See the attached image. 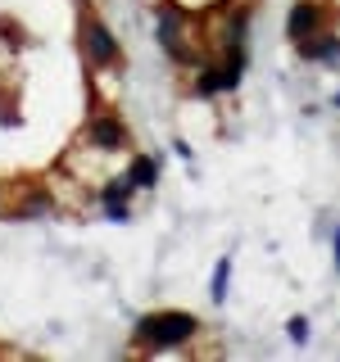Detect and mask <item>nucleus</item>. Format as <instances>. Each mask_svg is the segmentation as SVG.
<instances>
[{
  "mask_svg": "<svg viewBox=\"0 0 340 362\" xmlns=\"http://www.w3.org/2000/svg\"><path fill=\"white\" fill-rule=\"evenodd\" d=\"M200 331V322L191 313H150L136 322V339L150 349H177Z\"/></svg>",
  "mask_w": 340,
  "mask_h": 362,
  "instance_id": "obj_1",
  "label": "nucleus"
},
{
  "mask_svg": "<svg viewBox=\"0 0 340 362\" xmlns=\"http://www.w3.org/2000/svg\"><path fill=\"white\" fill-rule=\"evenodd\" d=\"M82 41H86V59L96 64V68H109V64H118V41H113V32H109L100 18H86V28H82Z\"/></svg>",
  "mask_w": 340,
  "mask_h": 362,
  "instance_id": "obj_2",
  "label": "nucleus"
},
{
  "mask_svg": "<svg viewBox=\"0 0 340 362\" xmlns=\"http://www.w3.org/2000/svg\"><path fill=\"white\" fill-rule=\"evenodd\" d=\"M159 45H164L177 64H196V54H191L186 41H181V9L177 5H164V9H159Z\"/></svg>",
  "mask_w": 340,
  "mask_h": 362,
  "instance_id": "obj_3",
  "label": "nucleus"
},
{
  "mask_svg": "<svg viewBox=\"0 0 340 362\" xmlns=\"http://www.w3.org/2000/svg\"><path fill=\"white\" fill-rule=\"evenodd\" d=\"M317 28H322V5H313V0H295L290 18H286V37L304 41V37H313Z\"/></svg>",
  "mask_w": 340,
  "mask_h": 362,
  "instance_id": "obj_4",
  "label": "nucleus"
},
{
  "mask_svg": "<svg viewBox=\"0 0 340 362\" xmlns=\"http://www.w3.org/2000/svg\"><path fill=\"white\" fill-rule=\"evenodd\" d=\"M300 59H309V64H336L340 68V37H332V32H327V37H304L300 41Z\"/></svg>",
  "mask_w": 340,
  "mask_h": 362,
  "instance_id": "obj_5",
  "label": "nucleus"
},
{
  "mask_svg": "<svg viewBox=\"0 0 340 362\" xmlns=\"http://www.w3.org/2000/svg\"><path fill=\"white\" fill-rule=\"evenodd\" d=\"M86 136L100 145V150H123V141H128V132H123L118 118H109V113H100V118H91Z\"/></svg>",
  "mask_w": 340,
  "mask_h": 362,
  "instance_id": "obj_6",
  "label": "nucleus"
},
{
  "mask_svg": "<svg viewBox=\"0 0 340 362\" xmlns=\"http://www.w3.org/2000/svg\"><path fill=\"white\" fill-rule=\"evenodd\" d=\"M132 181L128 177H118V181H109V186L105 190H100V204H105V209H109V218L113 222H128V204H123V199H128L132 195Z\"/></svg>",
  "mask_w": 340,
  "mask_h": 362,
  "instance_id": "obj_7",
  "label": "nucleus"
},
{
  "mask_svg": "<svg viewBox=\"0 0 340 362\" xmlns=\"http://www.w3.org/2000/svg\"><path fill=\"white\" fill-rule=\"evenodd\" d=\"M128 181H132L136 190H150L154 181H159V158L154 154H136L132 168H128Z\"/></svg>",
  "mask_w": 340,
  "mask_h": 362,
  "instance_id": "obj_8",
  "label": "nucleus"
},
{
  "mask_svg": "<svg viewBox=\"0 0 340 362\" xmlns=\"http://www.w3.org/2000/svg\"><path fill=\"white\" fill-rule=\"evenodd\" d=\"M227 286H232V258H218V267H213V286H209V299H213V303H227Z\"/></svg>",
  "mask_w": 340,
  "mask_h": 362,
  "instance_id": "obj_9",
  "label": "nucleus"
},
{
  "mask_svg": "<svg viewBox=\"0 0 340 362\" xmlns=\"http://www.w3.org/2000/svg\"><path fill=\"white\" fill-rule=\"evenodd\" d=\"M218 90H227V82H222V68H200V82H196V95H204V100H213Z\"/></svg>",
  "mask_w": 340,
  "mask_h": 362,
  "instance_id": "obj_10",
  "label": "nucleus"
},
{
  "mask_svg": "<svg viewBox=\"0 0 340 362\" xmlns=\"http://www.w3.org/2000/svg\"><path fill=\"white\" fill-rule=\"evenodd\" d=\"M45 209H50V199H45V195H32V199H23V209H14V222H32V218H41Z\"/></svg>",
  "mask_w": 340,
  "mask_h": 362,
  "instance_id": "obj_11",
  "label": "nucleus"
},
{
  "mask_svg": "<svg viewBox=\"0 0 340 362\" xmlns=\"http://www.w3.org/2000/svg\"><path fill=\"white\" fill-rule=\"evenodd\" d=\"M286 335H290V344H309V317H290Z\"/></svg>",
  "mask_w": 340,
  "mask_h": 362,
  "instance_id": "obj_12",
  "label": "nucleus"
},
{
  "mask_svg": "<svg viewBox=\"0 0 340 362\" xmlns=\"http://www.w3.org/2000/svg\"><path fill=\"white\" fill-rule=\"evenodd\" d=\"M332 245H336V272H340V226H336V240Z\"/></svg>",
  "mask_w": 340,
  "mask_h": 362,
  "instance_id": "obj_13",
  "label": "nucleus"
},
{
  "mask_svg": "<svg viewBox=\"0 0 340 362\" xmlns=\"http://www.w3.org/2000/svg\"><path fill=\"white\" fill-rule=\"evenodd\" d=\"M332 105H336V109H340V90H336V100H332Z\"/></svg>",
  "mask_w": 340,
  "mask_h": 362,
  "instance_id": "obj_14",
  "label": "nucleus"
}]
</instances>
